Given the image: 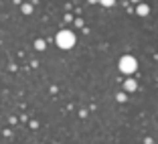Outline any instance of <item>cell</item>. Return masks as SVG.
I'll return each mask as SVG.
<instances>
[{
  "label": "cell",
  "mask_w": 158,
  "mask_h": 144,
  "mask_svg": "<svg viewBox=\"0 0 158 144\" xmlns=\"http://www.w3.org/2000/svg\"><path fill=\"white\" fill-rule=\"evenodd\" d=\"M136 69H138V61H136V57L124 55L120 59V71H122V73L132 75V73H136Z\"/></svg>",
  "instance_id": "cell-2"
},
{
  "label": "cell",
  "mask_w": 158,
  "mask_h": 144,
  "mask_svg": "<svg viewBox=\"0 0 158 144\" xmlns=\"http://www.w3.org/2000/svg\"><path fill=\"white\" fill-rule=\"evenodd\" d=\"M118 102H126V93H118Z\"/></svg>",
  "instance_id": "cell-8"
},
{
  "label": "cell",
  "mask_w": 158,
  "mask_h": 144,
  "mask_svg": "<svg viewBox=\"0 0 158 144\" xmlns=\"http://www.w3.org/2000/svg\"><path fill=\"white\" fill-rule=\"evenodd\" d=\"M99 2H102L103 6H114L116 4V0H99Z\"/></svg>",
  "instance_id": "cell-6"
},
{
  "label": "cell",
  "mask_w": 158,
  "mask_h": 144,
  "mask_svg": "<svg viewBox=\"0 0 158 144\" xmlns=\"http://www.w3.org/2000/svg\"><path fill=\"white\" fill-rule=\"evenodd\" d=\"M57 45H59V49H71V47L75 45V35L73 31H59L57 33Z\"/></svg>",
  "instance_id": "cell-1"
},
{
  "label": "cell",
  "mask_w": 158,
  "mask_h": 144,
  "mask_svg": "<svg viewBox=\"0 0 158 144\" xmlns=\"http://www.w3.org/2000/svg\"><path fill=\"white\" fill-rule=\"evenodd\" d=\"M124 87H126V91H136V87H138V83H136V79H126Z\"/></svg>",
  "instance_id": "cell-3"
},
{
  "label": "cell",
  "mask_w": 158,
  "mask_h": 144,
  "mask_svg": "<svg viewBox=\"0 0 158 144\" xmlns=\"http://www.w3.org/2000/svg\"><path fill=\"white\" fill-rule=\"evenodd\" d=\"M136 12H138L140 16H146V14L150 12V8H148V4H138V8H136Z\"/></svg>",
  "instance_id": "cell-4"
},
{
  "label": "cell",
  "mask_w": 158,
  "mask_h": 144,
  "mask_svg": "<svg viewBox=\"0 0 158 144\" xmlns=\"http://www.w3.org/2000/svg\"><path fill=\"white\" fill-rule=\"evenodd\" d=\"M35 47H37L39 51H43V49H45V41H37V43H35Z\"/></svg>",
  "instance_id": "cell-7"
},
{
  "label": "cell",
  "mask_w": 158,
  "mask_h": 144,
  "mask_svg": "<svg viewBox=\"0 0 158 144\" xmlns=\"http://www.w3.org/2000/svg\"><path fill=\"white\" fill-rule=\"evenodd\" d=\"M23 12L24 14H31V12H33V6H31V4H24L23 6Z\"/></svg>",
  "instance_id": "cell-5"
}]
</instances>
